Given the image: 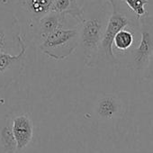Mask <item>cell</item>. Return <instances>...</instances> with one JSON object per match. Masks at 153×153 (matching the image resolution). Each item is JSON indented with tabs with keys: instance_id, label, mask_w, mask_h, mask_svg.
Here are the masks:
<instances>
[{
	"instance_id": "1",
	"label": "cell",
	"mask_w": 153,
	"mask_h": 153,
	"mask_svg": "<svg viewBox=\"0 0 153 153\" xmlns=\"http://www.w3.org/2000/svg\"><path fill=\"white\" fill-rule=\"evenodd\" d=\"M112 12L108 0H88L82 7L78 22L79 45L84 62L88 67H96L100 43Z\"/></svg>"
},
{
	"instance_id": "2",
	"label": "cell",
	"mask_w": 153,
	"mask_h": 153,
	"mask_svg": "<svg viewBox=\"0 0 153 153\" xmlns=\"http://www.w3.org/2000/svg\"><path fill=\"white\" fill-rule=\"evenodd\" d=\"M112 12L107 21V25L100 43L97 66L104 65H116L119 63L114 50L113 41L115 34L123 28L129 27L135 31L140 30L139 20L134 14L128 8L123 0H108Z\"/></svg>"
},
{
	"instance_id": "3",
	"label": "cell",
	"mask_w": 153,
	"mask_h": 153,
	"mask_svg": "<svg viewBox=\"0 0 153 153\" xmlns=\"http://www.w3.org/2000/svg\"><path fill=\"white\" fill-rule=\"evenodd\" d=\"M79 46V26L61 28L48 34L39 44V49L49 58L63 60Z\"/></svg>"
},
{
	"instance_id": "4",
	"label": "cell",
	"mask_w": 153,
	"mask_h": 153,
	"mask_svg": "<svg viewBox=\"0 0 153 153\" xmlns=\"http://www.w3.org/2000/svg\"><path fill=\"white\" fill-rule=\"evenodd\" d=\"M140 41L132 50L129 67L135 70H144L153 53V17L147 15L139 20Z\"/></svg>"
},
{
	"instance_id": "5",
	"label": "cell",
	"mask_w": 153,
	"mask_h": 153,
	"mask_svg": "<svg viewBox=\"0 0 153 153\" xmlns=\"http://www.w3.org/2000/svg\"><path fill=\"white\" fill-rule=\"evenodd\" d=\"M23 40L17 18L7 12L0 14V52L16 54Z\"/></svg>"
},
{
	"instance_id": "6",
	"label": "cell",
	"mask_w": 153,
	"mask_h": 153,
	"mask_svg": "<svg viewBox=\"0 0 153 153\" xmlns=\"http://www.w3.org/2000/svg\"><path fill=\"white\" fill-rule=\"evenodd\" d=\"M26 54L25 39L21 42V50L16 54L0 52V88L12 83L24 69Z\"/></svg>"
},
{
	"instance_id": "7",
	"label": "cell",
	"mask_w": 153,
	"mask_h": 153,
	"mask_svg": "<svg viewBox=\"0 0 153 153\" xmlns=\"http://www.w3.org/2000/svg\"><path fill=\"white\" fill-rule=\"evenodd\" d=\"M68 16L59 14L56 12H49L35 22L30 23V32L32 33V38L40 42L51 33L61 29L67 28Z\"/></svg>"
},
{
	"instance_id": "8",
	"label": "cell",
	"mask_w": 153,
	"mask_h": 153,
	"mask_svg": "<svg viewBox=\"0 0 153 153\" xmlns=\"http://www.w3.org/2000/svg\"><path fill=\"white\" fill-rule=\"evenodd\" d=\"M15 140L16 149H25L31 141L33 135V125L27 114H18L8 123Z\"/></svg>"
},
{
	"instance_id": "9",
	"label": "cell",
	"mask_w": 153,
	"mask_h": 153,
	"mask_svg": "<svg viewBox=\"0 0 153 153\" xmlns=\"http://www.w3.org/2000/svg\"><path fill=\"white\" fill-rule=\"evenodd\" d=\"M54 0H20L19 6L33 23L51 12Z\"/></svg>"
},
{
	"instance_id": "10",
	"label": "cell",
	"mask_w": 153,
	"mask_h": 153,
	"mask_svg": "<svg viewBox=\"0 0 153 153\" xmlns=\"http://www.w3.org/2000/svg\"><path fill=\"white\" fill-rule=\"evenodd\" d=\"M51 12L68 16L78 23L82 15V7H79L76 0H54Z\"/></svg>"
},
{
	"instance_id": "11",
	"label": "cell",
	"mask_w": 153,
	"mask_h": 153,
	"mask_svg": "<svg viewBox=\"0 0 153 153\" xmlns=\"http://www.w3.org/2000/svg\"><path fill=\"white\" fill-rule=\"evenodd\" d=\"M120 101L113 96L100 98L97 104V114L104 119H113L120 112Z\"/></svg>"
},
{
	"instance_id": "12",
	"label": "cell",
	"mask_w": 153,
	"mask_h": 153,
	"mask_svg": "<svg viewBox=\"0 0 153 153\" xmlns=\"http://www.w3.org/2000/svg\"><path fill=\"white\" fill-rule=\"evenodd\" d=\"M138 31L126 27L119 31L113 41V50L115 49L119 52H126L134 42V36Z\"/></svg>"
},
{
	"instance_id": "13",
	"label": "cell",
	"mask_w": 153,
	"mask_h": 153,
	"mask_svg": "<svg viewBox=\"0 0 153 153\" xmlns=\"http://www.w3.org/2000/svg\"><path fill=\"white\" fill-rule=\"evenodd\" d=\"M0 142L7 153H14L16 149V142L13 136L11 128L8 125L3 127L0 133Z\"/></svg>"
},
{
	"instance_id": "14",
	"label": "cell",
	"mask_w": 153,
	"mask_h": 153,
	"mask_svg": "<svg viewBox=\"0 0 153 153\" xmlns=\"http://www.w3.org/2000/svg\"><path fill=\"white\" fill-rule=\"evenodd\" d=\"M128 8L134 14L136 18L140 20L148 15V12L145 9V5L149 4L148 0H123Z\"/></svg>"
},
{
	"instance_id": "15",
	"label": "cell",
	"mask_w": 153,
	"mask_h": 153,
	"mask_svg": "<svg viewBox=\"0 0 153 153\" xmlns=\"http://www.w3.org/2000/svg\"><path fill=\"white\" fill-rule=\"evenodd\" d=\"M144 79L149 81H153V53L147 67L144 69Z\"/></svg>"
}]
</instances>
